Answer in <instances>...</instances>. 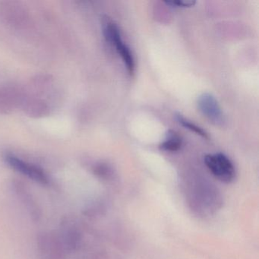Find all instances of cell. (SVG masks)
<instances>
[{
  "label": "cell",
  "mask_w": 259,
  "mask_h": 259,
  "mask_svg": "<svg viewBox=\"0 0 259 259\" xmlns=\"http://www.w3.org/2000/svg\"><path fill=\"white\" fill-rule=\"evenodd\" d=\"M186 201L197 216L207 218L222 207L223 195L219 189L210 183L198 182L185 189Z\"/></svg>",
  "instance_id": "obj_1"
},
{
  "label": "cell",
  "mask_w": 259,
  "mask_h": 259,
  "mask_svg": "<svg viewBox=\"0 0 259 259\" xmlns=\"http://www.w3.org/2000/svg\"><path fill=\"white\" fill-rule=\"evenodd\" d=\"M4 161L11 169L29 180L41 185L48 186L51 184V179L48 172L39 166L12 153H6Z\"/></svg>",
  "instance_id": "obj_2"
},
{
  "label": "cell",
  "mask_w": 259,
  "mask_h": 259,
  "mask_svg": "<svg viewBox=\"0 0 259 259\" xmlns=\"http://www.w3.org/2000/svg\"><path fill=\"white\" fill-rule=\"evenodd\" d=\"M103 32L107 41L120 56L122 62L130 75H133L136 70V62L130 48L124 43L121 35L120 30L112 21L106 20L103 25Z\"/></svg>",
  "instance_id": "obj_3"
},
{
  "label": "cell",
  "mask_w": 259,
  "mask_h": 259,
  "mask_svg": "<svg viewBox=\"0 0 259 259\" xmlns=\"http://www.w3.org/2000/svg\"><path fill=\"white\" fill-rule=\"evenodd\" d=\"M36 245L40 259H64L67 254L58 233L54 232L44 231L39 233Z\"/></svg>",
  "instance_id": "obj_4"
},
{
  "label": "cell",
  "mask_w": 259,
  "mask_h": 259,
  "mask_svg": "<svg viewBox=\"0 0 259 259\" xmlns=\"http://www.w3.org/2000/svg\"><path fill=\"white\" fill-rule=\"evenodd\" d=\"M204 163L210 172L220 181L231 183L236 177V169L233 162L222 153L207 154Z\"/></svg>",
  "instance_id": "obj_5"
},
{
  "label": "cell",
  "mask_w": 259,
  "mask_h": 259,
  "mask_svg": "<svg viewBox=\"0 0 259 259\" xmlns=\"http://www.w3.org/2000/svg\"><path fill=\"white\" fill-rule=\"evenodd\" d=\"M24 95V88L13 84L0 86V114H10L20 110Z\"/></svg>",
  "instance_id": "obj_6"
},
{
  "label": "cell",
  "mask_w": 259,
  "mask_h": 259,
  "mask_svg": "<svg viewBox=\"0 0 259 259\" xmlns=\"http://www.w3.org/2000/svg\"><path fill=\"white\" fill-rule=\"evenodd\" d=\"M198 107L201 114L213 125L224 126L225 117L219 103L213 95L204 93L200 95L198 99Z\"/></svg>",
  "instance_id": "obj_7"
},
{
  "label": "cell",
  "mask_w": 259,
  "mask_h": 259,
  "mask_svg": "<svg viewBox=\"0 0 259 259\" xmlns=\"http://www.w3.org/2000/svg\"><path fill=\"white\" fill-rule=\"evenodd\" d=\"M11 186L15 195L26 209L32 221L38 222L41 219V209L28 188L20 181L13 182Z\"/></svg>",
  "instance_id": "obj_8"
},
{
  "label": "cell",
  "mask_w": 259,
  "mask_h": 259,
  "mask_svg": "<svg viewBox=\"0 0 259 259\" xmlns=\"http://www.w3.org/2000/svg\"><path fill=\"white\" fill-rule=\"evenodd\" d=\"M58 235L67 253L78 251L82 245V233L79 227L71 221L63 223Z\"/></svg>",
  "instance_id": "obj_9"
},
{
  "label": "cell",
  "mask_w": 259,
  "mask_h": 259,
  "mask_svg": "<svg viewBox=\"0 0 259 259\" xmlns=\"http://www.w3.org/2000/svg\"><path fill=\"white\" fill-rule=\"evenodd\" d=\"M92 171L94 175L106 183H113L116 180V174L108 163L104 162H98L92 166Z\"/></svg>",
  "instance_id": "obj_10"
},
{
  "label": "cell",
  "mask_w": 259,
  "mask_h": 259,
  "mask_svg": "<svg viewBox=\"0 0 259 259\" xmlns=\"http://www.w3.org/2000/svg\"><path fill=\"white\" fill-rule=\"evenodd\" d=\"M183 140L175 131L169 130L166 134V139L160 144V149L166 152H176L181 148Z\"/></svg>",
  "instance_id": "obj_11"
},
{
  "label": "cell",
  "mask_w": 259,
  "mask_h": 259,
  "mask_svg": "<svg viewBox=\"0 0 259 259\" xmlns=\"http://www.w3.org/2000/svg\"><path fill=\"white\" fill-rule=\"evenodd\" d=\"M176 118H177V120L179 124L181 125L182 126L184 127L185 128H187L189 131L201 136L203 139H209L208 134L203 128L195 125V123L191 122L189 119H186L184 116H183V115L178 113V114L176 115Z\"/></svg>",
  "instance_id": "obj_12"
},
{
  "label": "cell",
  "mask_w": 259,
  "mask_h": 259,
  "mask_svg": "<svg viewBox=\"0 0 259 259\" xmlns=\"http://www.w3.org/2000/svg\"><path fill=\"white\" fill-rule=\"evenodd\" d=\"M105 210V204L102 200H95L88 204L83 210V213L89 218H95L103 214Z\"/></svg>",
  "instance_id": "obj_13"
},
{
  "label": "cell",
  "mask_w": 259,
  "mask_h": 259,
  "mask_svg": "<svg viewBox=\"0 0 259 259\" xmlns=\"http://www.w3.org/2000/svg\"><path fill=\"white\" fill-rule=\"evenodd\" d=\"M165 4L166 5L170 6L171 7H175V8H190L193 7L195 4V2H186V1H180V0H177V1H165Z\"/></svg>",
  "instance_id": "obj_14"
}]
</instances>
